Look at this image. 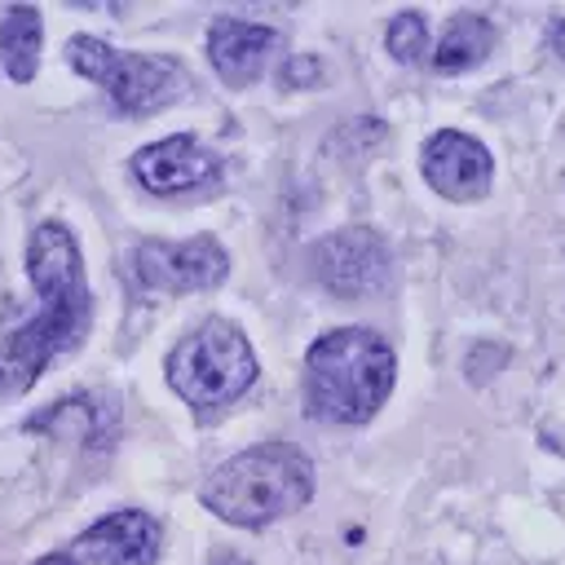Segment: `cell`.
Wrapping results in <instances>:
<instances>
[{"mask_svg": "<svg viewBox=\"0 0 565 565\" xmlns=\"http://www.w3.org/2000/svg\"><path fill=\"white\" fill-rule=\"evenodd\" d=\"M207 565H247V561H243L238 552H216V556H212Z\"/></svg>", "mask_w": 565, "mask_h": 565, "instance_id": "obj_17", "label": "cell"}, {"mask_svg": "<svg viewBox=\"0 0 565 565\" xmlns=\"http://www.w3.org/2000/svg\"><path fill=\"white\" fill-rule=\"evenodd\" d=\"M552 49H556V57H565V18L552 22Z\"/></svg>", "mask_w": 565, "mask_h": 565, "instance_id": "obj_16", "label": "cell"}, {"mask_svg": "<svg viewBox=\"0 0 565 565\" xmlns=\"http://www.w3.org/2000/svg\"><path fill=\"white\" fill-rule=\"evenodd\" d=\"M313 494V463L291 441H265L234 459H225L203 481V508L230 525H269Z\"/></svg>", "mask_w": 565, "mask_h": 565, "instance_id": "obj_3", "label": "cell"}, {"mask_svg": "<svg viewBox=\"0 0 565 565\" xmlns=\"http://www.w3.org/2000/svg\"><path fill=\"white\" fill-rule=\"evenodd\" d=\"M0 57H4V71L26 84L35 75V62H40V13L31 4H9L4 18H0Z\"/></svg>", "mask_w": 565, "mask_h": 565, "instance_id": "obj_12", "label": "cell"}, {"mask_svg": "<svg viewBox=\"0 0 565 565\" xmlns=\"http://www.w3.org/2000/svg\"><path fill=\"white\" fill-rule=\"evenodd\" d=\"M35 565H75V556H71V552H53V556H44V561H35Z\"/></svg>", "mask_w": 565, "mask_h": 565, "instance_id": "obj_18", "label": "cell"}, {"mask_svg": "<svg viewBox=\"0 0 565 565\" xmlns=\"http://www.w3.org/2000/svg\"><path fill=\"white\" fill-rule=\"evenodd\" d=\"M252 380H256V353L247 335L225 318H207L168 353V384L194 411H221L238 402L252 388Z\"/></svg>", "mask_w": 565, "mask_h": 565, "instance_id": "obj_4", "label": "cell"}, {"mask_svg": "<svg viewBox=\"0 0 565 565\" xmlns=\"http://www.w3.org/2000/svg\"><path fill=\"white\" fill-rule=\"evenodd\" d=\"M26 274L40 296V313L18 327L0 344V397H18L35 384V375L53 362V353H66L84 340L93 318V296L84 282V260L57 221L40 225L26 247Z\"/></svg>", "mask_w": 565, "mask_h": 565, "instance_id": "obj_1", "label": "cell"}, {"mask_svg": "<svg viewBox=\"0 0 565 565\" xmlns=\"http://www.w3.org/2000/svg\"><path fill=\"white\" fill-rule=\"evenodd\" d=\"M424 177L446 199H481L490 190L494 159H490V150L477 137L441 128L424 146Z\"/></svg>", "mask_w": 565, "mask_h": 565, "instance_id": "obj_9", "label": "cell"}, {"mask_svg": "<svg viewBox=\"0 0 565 565\" xmlns=\"http://www.w3.org/2000/svg\"><path fill=\"white\" fill-rule=\"evenodd\" d=\"M388 53L397 62H406V66L424 62V53H428V26H424L419 13H397L388 22Z\"/></svg>", "mask_w": 565, "mask_h": 565, "instance_id": "obj_14", "label": "cell"}, {"mask_svg": "<svg viewBox=\"0 0 565 565\" xmlns=\"http://www.w3.org/2000/svg\"><path fill=\"white\" fill-rule=\"evenodd\" d=\"M313 269H318V282L340 296V300H362V296H375L388 287V269H393V256H388V243L366 230V225H349V230H335L327 234L318 247H313Z\"/></svg>", "mask_w": 565, "mask_h": 565, "instance_id": "obj_6", "label": "cell"}, {"mask_svg": "<svg viewBox=\"0 0 565 565\" xmlns=\"http://www.w3.org/2000/svg\"><path fill=\"white\" fill-rule=\"evenodd\" d=\"M278 79H282L287 88H291V84H318V79H322V66H318L313 57H291Z\"/></svg>", "mask_w": 565, "mask_h": 565, "instance_id": "obj_15", "label": "cell"}, {"mask_svg": "<svg viewBox=\"0 0 565 565\" xmlns=\"http://www.w3.org/2000/svg\"><path fill=\"white\" fill-rule=\"evenodd\" d=\"M71 556L79 561H97V565H150L159 556V521L146 512H110L106 521H97L93 530H84L71 547Z\"/></svg>", "mask_w": 565, "mask_h": 565, "instance_id": "obj_10", "label": "cell"}, {"mask_svg": "<svg viewBox=\"0 0 565 565\" xmlns=\"http://www.w3.org/2000/svg\"><path fill=\"white\" fill-rule=\"evenodd\" d=\"M132 172L154 194H185V190H199V185L216 181L221 159L199 137L181 132V137H163L154 146H141L132 154Z\"/></svg>", "mask_w": 565, "mask_h": 565, "instance_id": "obj_8", "label": "cell"}, {"mask_svg": "<svg viewBox=\"0 0 565 565\" xmlns=\"http://www.w3.org/2000/svg\"><path fill=\"white\" fill-rule=\"evenodd\" d=\"M490 44H494V31H490L486 18H477V13H455V18L446 22L441 40H437L433 66H437V71H468V66H477V62L490 53Z\"/></svg>", "mask_w": 565, "mask_h": 565, "instance_id": "obj_13", "label": "cell"}, {"mask_svg": "<svg viewBox=\"0 0 565 565\" xmlns=\"http://www.w3.org/2000/svg\"><path fill=\"white\" fill-rule=\"evenodd\" d=\"M132 274L154 291H203L230 274V256L212 234H199L190 243L146 238L132 252Z\"/></svg>", "mask_w": 565, "mask_h": 565, "instance_id": "obj_7", "label": "cell"}, {"mask_svg": "<svg viewBox=\"0 0 565 565\" xmlns=\"http://www.w3.org/2000/svg\"><path fill=\"white\" fill-rule=\"evenodd\" d=\"M278 49V35L260 22H243V18H216L207 26V57L216 66V75L230 84V88H243L252 84L265 62L274 57Z\"/></svg>", "mask_w": 565, "mask_h": 565, "instance_id": "obj_11", "label": "cell"}, {"mask_svg": "<svg viewBox=\"0 0 565 565\" xmlns=\"http://www.w3.org/2000/svg\"><path fill=\"white\" fill-rule=\"evenodd\" d=\"M66 57L84 79L102 84L124 115H154L194 93L181 62L154 53H119L97 35H75L66 44Z\"/></svg>", "mask_w": 565, "mask_h": 565, "instance_id": "obj_5", "label": "cell"}, {"mask_svg": "<svg viewBox=\"0 0 565 565\" xmlns=\"http://www.w3.org/2000/svg\"><path fill=\"white\" fill-rule=\"evenodd\" d=\"M393 349L362 327H340L305 353V415L322 424H366L393 388Z\"/></svg>", "mask_w": 565, "mask_h": 565, "instance_id": "obj_2", "label": "cell"}]
</instances>
